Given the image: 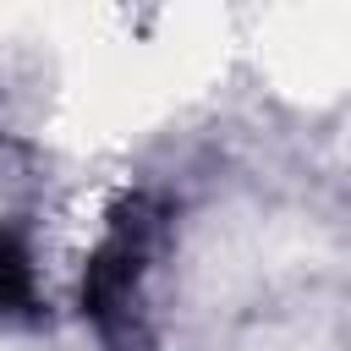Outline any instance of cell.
Here are the masks:
<instances>
[{
  "mask_svg": "<svg viewBox=\"0 0 351 351\" xmlns=\"http://www.w3.org/2000/svg\"><path fill=\"white\" fill-rule=\"evenodd\" d=\"M33 307V258L22 236H0V313H27Z\"/></svg>",
  "mask_w": 351,
  "mask_h": 351,
  "instance_id": "1",
  "label": "cell"
}]
</instances>
